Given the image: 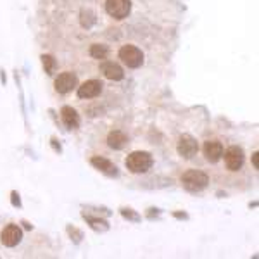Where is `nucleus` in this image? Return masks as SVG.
Here are the masks:
<instances>
[{
	"label": "nucleus",
	"instance_id": "1",
	"mask_svg": "<svg viewBox=\"0 0 259 259\" xmlns=\"http://www.w3.org/2000/svg\"><path fill=\"white\" fill-rule=\"evenodd\" d=\"M209 183V178H207L206 173L199 169H190L187 173L182 175V185L185 190L189 192H200L204 190Z\"/></svg>",
	"mask_w": 259,
	"mask_h": 259
},
{
	"label": "nucleus",
	"instance_id": "2",
	"mask_svg": "<svg viewBox=\"0 0 259 259\" xmlns=\"http://www.w3.org/2000/svg\"><path fill=\"white\" fill-rule=\"evenodd\" d=\"M152 162L154 159L149 152L137 150V152H132L126 157V168L132 171V173H145V171L150 169Z\"/></svg>",
	"mask_w": 259,
	"mask_h": 259
},
{
	"label": "nucleus",
	"instance_id": "3",
	"mask_svg": "<svg viewBox=\"0 0 259 259\" xmlns=\"http://www.w3.org/2000/svg\"><path fill=\"white\" fill-rule=\"evenodd\" d=\"M119 59L123 61L124 66H128V68H132V69H137L144 64V54H142V50L139 47H135V45H123V47L119 49Z\"/></svg>",
	"mask_w": 259,
	"mask_h": 259
},
{
	"label": "nucleus",
	"instance_id": "4",
	"mask_svg": "<svg viewBox=\"0 0 259 259\" xmlns=\"http://www.w3.org/2000/svg\"><path fill=\"white\" fill-rule=\"evenodd\" d=\"M130 11H132V0H107L106 2V12L114 19L128 18Z\"/></svg>",
	"mask_w": 259,
	"mask_h": 259
},
{
	"label": "nucleus",
	"instance_id": "5",
	"mask_svg": "<svg viewBox=\"0 0 259 259\" xmlns=\"http://www.w3.org/2000/svg\"><path fill=\"white\" fill-rule=\"evenodd\" d=\"M225 152V150H223ZM225 164L230 171H239L244 166V150L239 145H232L225 152Z\"/></svg>",
	"mask_w": 259,
	"mask_h": 259
},
{
	"label": "nucleus",
	"instance_id": "6",
	"mask_svg": "<svg viewBox=\"0 0 259 259\" xmlns=\"http://www.w3.org/2000/svg\"><path fill=\"white\" fill-rule=\"evenodd\" d=\"M199 152V144L194 137L190 135H182L178 142V154L185 159H192L195 154Z\"/></svg>",
	"mask_w": 259,
	"mask_h": 259
},
{
	"label": "nucleus",
	"instance_id": "7",
	"mask_svg": "<svg viewBox=\"0 0 259 259\" xmlns=\"http://www.w3.org/2000/svg\"><path fill=\"white\" fill-rule=\"evenodd\" d=\"M76 85H78V76L74 73H71V71L61 73L56 78V92H59V94H69Z\"/></svg>",
	"mask_w": 259,
	"mask_h": 259
},
{
	"label": "nucleus",
	"instance_id": "8",
	"mask_svg": "<svg viewBox=\"0 0 259 259\" xmlns=\"http://www.w3.org/2000/svg\"><path fill=\"white\" fill-rule=\"evenodd\" d=\"M21 239H23V232L18 225H9V227L4 228L2 235H0V242H2L6 247H14L18 245Z\"/></svg>",
	"mask_w": 259,
	"mask_h": 259
},
{
	"label": "nucleus",
	"instance_id": "9",
	"mask_svg": "<svg viewBox=\"0 0 259 259\" xmlns=\"http://www.w3.org/2000/svg\"><path fill=\"white\" fill-rule=\"evenodd\" d=\"M102 92V83L99 80H89L85 81L81 87H78V97L80 99H94L100 95Z\"/></svg>",
	"mask_w": 259,
	"mask_h": 259
},
{
	"label": "nucleus",
	"instance_id": "10",
	"mask_svg": "<svg viewBox=\"0 0 259 259\" xmlns=\"http://www.w3.org/2000/svg\"><path fill=\"white\" fill-rule=\"evenodd\" d=\"M204 156L209 162H218L223 156V145L218 140H207L204 144Z\"/></svg>",
	"mask_w": 259,
	"mask_h": 259
},
{
	"label": "nucleus",
	"instance_id": "11",
	"mask_svg": "<svg viewBox=\"0 0 259 259\" xmlns=\"http://www.w3.org/2000/svg\"><path fill=\"white\" fill-rule=\"evenodd\" d=\"M100 69H102L104 76L111 81H119L124 78V73H123V68L116 62H102L100 64Z\"/></svg>",
	"mask_w": 259,
	"mask_h": 259
},
{
	"label": "nucleus",
	"instance_id": "12",
	"mask_svg": "<svg viewBox=\"0 0 259 259\" xmlns=\"http://www.w3.org/2000/svg\"><path fill=\"white\" fill-rule=\"evenodd\" d=\"M61 118H62V123L66 124V128L69 130H76L80 126V116H78V112L73 109V107L69 106H64L61 111Z\"/></svg>",
	"mask_w": 259,
	"mask_h": 259
},
{
	"label": "nucleus",
	"instance_id": "13",
	"mask_svg": "<svg viewBox=\"0 0 259 259\" xmlns=\"http://www.w3.org/2000/svg\"><path fill=\"white\" fill-rule=\"evenodd\" d=\"M90 162L94 168H97L99 171H102V173L109 175V177H116V175H118V168H116L109 159H106V157L95 156V157H92Z\"/></svg>",
	"mask_w": 259,
	"mask_h": 259
},
{
	"label": "nucleus",
	"instance_id": "14",
	"mask_svg": "<svg viewBox=\"0 0 259 259\" xmlns=\"http://www.w3.org/2000/svg\"><path fill=\"white\" fill-rule=\"evenodd\" d=\"M126 142H128V137L124 135L123 132H118V130H116V132H111L109 137H107V145L116 150L123 149L124 145H126Z\"/></svg>",
	"mask_w": 259,
	"mask_h": 259
},
{
	"label": "nucleus",
	"instance_id": "15",
	"mask_svg": "<svg viewBox=\"0 0 259 259\" xmlns=\"http://www.w3.org/2000/svg\"><path fill=\"white\" fill-rule=\"evenodd\" d=\"M107 47L106 45H100V44H94L90 47V56L94 57V59H106L107 57Z\"/></svg>",
	"mask_w": 259,
	"mask_h": 259
},
{
	"label": "nucleus",
	"instance_id": "16",
	"mask_svg": "<svg viewBox=\"0 0 259 259\" xmlns=\"http://www.w3.org/2000/svg\"><path fill=\"white\" fill-rule=\"evenodd\" d=\"M41 62H44V68H45V73L49 74V76H52L54 71L57 68V62L54 59L52 56H49V54H45V56H41Z\"/></svg>",
	"mask_w": 259,
	"mask_h": 259
},
{
	"label": "nucleus",
	"instance_id": "17",
	"mask_svg": "<svg viewBox=\"0 0 259 259\" xmlns=\"http://www.w3.org/2000/svg\"><path fill=\"white\" fill-rule=\"evenodd\" d=\"M85 220L89 221V223H92V228L95 230H107V223L102 220H94V218H89V216H85Z\"/></svg>",
	"mask_w": 259,
	"mask_h": 259
},
{
	"label": "nucleus",
	"instance_id": "18",
	"mask_svg": "<svg viewBox=\"0 0 259 259\" xmlns=\"http://www.w3.org/2000/svg\"><path fill=\"white\" fill-rule=\"evenodd\" d=\"M121 214H123L124 218L133 220V221H139V220H140V216H139V214H135V212H132V209H121Z\"/></svg>",
	"mask_w": 259,
	"mask_h": 259
},
{
	"label": "nucleus",
	"instance_id": "19",
	"mask_svg": "<svg viewBox=\"0 0 259 259\" xmlns=\"http://www.w3.org/2000/svg\"><path fill=\"white\" fill-rule=\"evenodd\" d=\"M252 164H254V168L259 169V154L257 152L252 154Z\"/></svg>",
	"mask_w": 259,
	"mask_h": 259
}]
</instances>
